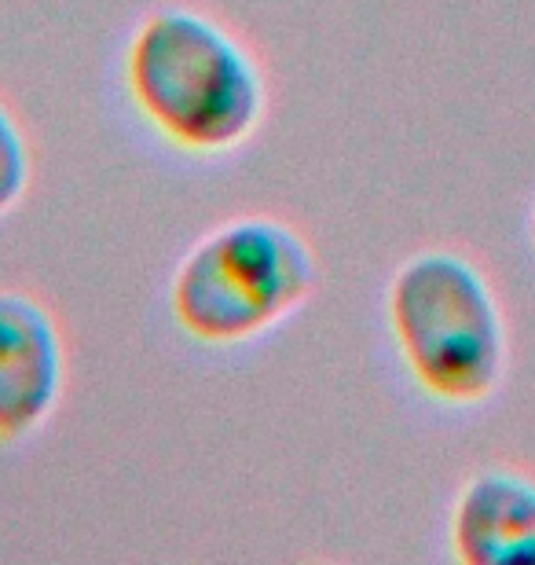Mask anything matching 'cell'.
<instances>
[{
	"label": "cell",
	"mask_w": 535,
	"mask_h": 565,
	"mask_svg": "<svg viewBox=\"0 0 535 565\" xmlns=\"http://www.w3.org/2000/svg\"><path fill=\"white\" fill-rule=\"evenodd\" d=\"M121 77L136 115L184 154H232L268 115V77L254 49L191 4H162L136 22Z\"/></svg>",
	"instance_id": "6da1fadb"
},
{
	"label": "cell",
	"mask_w": 535,
	"mask_h": 565,
	"mask_svg": "<svg viewBox=\"0 0 535 565\" xmlns=\"http://www.w3.org/2000/svg\"><path fill=\"white\" fill-rule=\"evenodd\" d=\"M385 323L415 390L440 408H481L510 371V327L484 268L448 246L396 265Z\"/></svg>",
	"instance_id": "7a4b0ae2"
},
{
	"label": "cell",
	"mask_w": 535,
	"mask_h": 565,
	"mask_svg": "<svg viewBox=\"0 0 535 565\" xmlns=\"http://www.w3.org/2000/svg\"><path fill=\"white\" fill-rule=\"evenodd\" d=\"M320 287V257L304 232L271 213L210 228L169 279V312L191 342L227 349L276 331Z\"/></svg>",
	"instance_id": "3957f363"
},
{
	"label": "cell",
	"mask_w": 535,
	"mask_h": 565,
	"mask_svg": "<svg viewBox=\"0 0 535 565\" xmlns=\"http://www.w3.org/2000/svg\"><path fill=\"white\" fill-rule=\"evenodd\" d=\"M66 342L55 312L26 290H0V445H19L60 412Z\"/></svg>",
	"instance_id": "277c9868"
},
{
	"label": "cell",
	"mask_w": 535,
	"mask_h": 565,
	"mask_svg": "<svg viewBox=\"0 0 535 565\" xmlns=\"http://www.w3.org/2000/svg\"><path fill=\"white\" fill-rule=\"evenodd\" d=\"M448 551L462 565H535V478L517 467H481L448 511Z\"/></svg>",
	"instance_id": "5b68a950"
},
{
	"label": "cell",
	"mask_w": 535,
	"mask_h": 565,
	"mask_svg": "<svg viewBox=\"0 0 535 565\" xmlns=\"http://www.w3.org/2000/svg\"><path fill=\"white\" fill-rule=\"evenodd\" d=\"M33 180V151L19 115L0 99V217L26 199Z\"/></svg>",
	"instance_id": "8992f818"
},
{
	"label": "cell",
	"mask_w": 535,
	"mask_h": 565,
	"mask_svg": "<svg viewBox=\"0 0 535 565\" xmlns=\"http://www.w3.org/2000/svg\"><path fill=\"white\" fill-rule=\"evenodd\" d=\"M528 243H532V254H535V199H532V210H528Z\"/></svg>",
	"instance_id": "52a82bcc"
}]
</instances>
